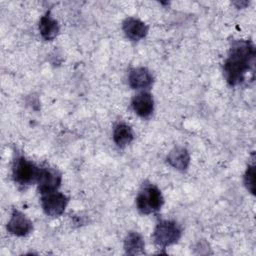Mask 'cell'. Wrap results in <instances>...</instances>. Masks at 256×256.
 Here are the masks:
<instances>
[{
    "label": "cell",
    "mask_w": 256,
    "mask_h": 256,
    "mask_svg": "<svg viewBox=\"0 0 256 256\" xmlns=\"http://www.w3.org/2000/svg\"><path fill=\"white\" fill-rule=\"evenodd\" d=\"M38 189L41 194H45L52 191H57L61 185L62 176L61 173L53 168H42L40 169L38 178Z\"/></svg>",
    "instance_id": "obj_6"
},
{
    "label": "cell",
    "mask_w": 256,
    "mask_h": 256,
    "mask_svg": "<svg viewBox=\"0 0 256 256\" xmlns=\"http://www.w3.org/2000/svg\"><path fill=\"white\" fill-rule=\"evenodd\" d=\"M40 169L23 156L17 157L14 161L13 178L20 185H28L36 181Z\"/></svg>",
    "instance_id": "obj_4"
},
{
    "label": "cell",
    "mask_w": 256,
    "mask_h": 256,
    "mask_svg": "<svg viewBox=\"0 0 256 256\" xmlns=\"http://www.w3.org/2000/svg\"><path fill=\"white\" fill-rule=\"evenodd\" d=\"M244 183L246 188L252 194H255V166L254 165H249L247 167V170L244 176Z\"/></svg>",
    "instance_id": "obj_15"
},
{
    "label": "cell",
    "mask_w": 256,
    "mask_h": 256,
    "mask_svg": "<svg viewBox=\"0 0 256 256\" xmlns=\"http://www.w3.org/2000/svg\"><path fill=\"white\" fill-rule=\"evenodd\" d=\"M255 46L250 40H237L232 43L224 63V76L231 86L245 82L247 75L253 73L255 63Z\"/></svg>",
    "instance_id": "obj_1"
},
{
    "label": "cell",
    "mask_w": 256,
    "mask_h": 256,
    "mask_svg": "<svg viewBox=\"0 0 256 256\" xmlns=\"http://www.w3.org/2000/svg\"><path fill=\"white\" fill-rule=\"evenodd\" d=\"M133 110L140 117H149L154 110V100L150 93L142 92L137 94L132 100Z\"/></svg>",
    "instance_id": "obj_10"
},
{
    "label": "cell",
    "mask_w": 256,
    "mask_h": 256,
    "mask_svg": "<svg viewBox=\"0 0 256 256\" xmlns=\"http://www.w3.org/2000/svg\"><path fill=\"white\" fill-rule=\"evenodd\" d=\"M124 248L128 255H138L144 253L145 242L137 232H130L124 240Z\"/></svg>",
    "instance_id": "obj_13"
},
{
    "label": "cell",
    "mask_w": 256,
    "mask_h": 256,
    "mask_svg": "<svg viewBox=\"0 0 256 256\" xmlns=\"http://www.w3.org/2000/svg\"><path fill=\"white\" fill-rule=\"evenodd\" d=\"M168 163L179 171H186L190 164V155L186 148L175 147L167 157Z\"/></svg>",
    "instance_id": "obj_11"
},
{
    "label": "cell",
    "mask_w": 256,
    "mask_h": 256,
    "mask_svg": "<svg viewBox=\"0 0 256 256\" xmlns=\"http://www.w3.org/2000/svg\"><path fill=\"white\" fill-rule=\"evenodd\" d=\"M181 236V227L176 222L170 220L160 221L157 224L153 234L155 244L163 249L177 243Z\"/></svg>",
    "instance_id": "obj_3"
},
{
    "label": "cell",
    "mask_w": 256,
    "mask_h": 256,
    "mask_svg": "<svg viewBox=\"0 0 256 256\" xmlns=\"http://www.w3.org/2000/svg\"><path fill=\"white\" fill-rule=\"evenodd\" d=\"M69 202V198L57 191L42 194L41 205L44 212L52 217L60 216L64 213Z\"/></svg>",
    "instance_id": "obj_5"
},
{
    "label": "cell",
    "mask_w": 256,
    "mask_h": 256,
    "mask_svg": "<svg viewBox=\"0 0 256 256\" xmlns=\"http://www.w3.org/2000/svg\"><path fill=\"white\" fill-rule=\"evenodd\" d=\"M148 29V26L137 18L129 17L123 22V31L132 41H139L146 37Z\"/></svg>",
    "instance_id": "obj_9"
},
{
    "label": "cell",
    "mask_w": 256,
    "mask_h": 256,
    "mask_svg": "<svg viewBox=\"0 0 256 256\" xmlns=\"http://www.w3.org/2000/svg\"><path fill=\"white\" fill-rule=\"evenodd\" d=\"M7 230L15 236L24 237L33 230V225L22 212L14 209L7 224Z\"/></svg>",
    "instance_id": "obj_7"
},
{
    "label": "cell",
    "mask_w": 256,
    "mask_h": 256,
    "mask_svg": "<svg viewBox=\"0 0 256 256\" xmlns=\"http://www.w3.org/2000/svg\"><path fill=\"white\" fill-rule=\"evenodd\" d=\"M113 139L116 145L120 148H124L125 146L129 145L134 139V135L131 127L124 123H120L116 125L113 133Z\"/></svg>",
    "instance_id": "obj_14"
},
{
    "label": "cell",
    "mask_w": 256,
    "mask_h": 256,
    "mask_svg": "<svg viewBox=\"0 0 256 256\" xmlns=\"http://www.w3.org/2000/svg\"><path fill=\"white\" fill-rule=\"evenodd\" d=\"M39 30L41 36L47 40L51 41L57 37L60 31V26L58 22L51 16L50 11H48L40 20Z\"/></svg>",
    "instance_id": "obj_12"
},
{
    "label": "cell",
    "mask_w": 256,
    "mask_h": 256,
    "mask_svg": "<svg viewBox=\"0 0 256 256\" xmlns=\"http://www.w3.org/2000/svg\"><path fill=\"white\" fill-rule=\"evenodd\" d=\"M129 85L136 90H142V89H149L153 82V76L150 73V71L144 67L134 68L130 71L129 77H128Z\"/></svg>",
    "instance_id": "obj_8"
},
{
    "label": "cell",
    "mask_w": 256,
    "mask_h": 256,
    "mask_svg": "<svg viewBox=\"0 0 256 256\" xmlns=\"http://www.w3.org/2000/svg\"><path fill=\"white\" fill-rule=\"evenodd\" d=\"M138 210L145 215L159 211L163 204L164 198L161 191L154 185H146L138 194L136 199Z\"/></svg>",
    "instance_id": "obj_2"
}]
</instances>
